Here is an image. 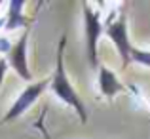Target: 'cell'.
Returning <instances> with one entry per match:
<instances>
[{
  "instance_id": "8992f818",
  "label": "cell",
  "mask_w": 150,
  "mask_h": 139,
  "mask_svg": "<svg viewBox=\"0 0 150 139\" xmlns=\"http://www.w3.org/2000/svg\"><path fill=\"white\" fill-rule=\"evenodd\" d=\"M97 84H99V90L105 97L112 99L114 95L122 93L125 90V86L118 80V76L114 74V71H110L108 67L101 65L99 67V76H97Z\"/></svg>"
},
{
  "instance_id": "ba28073f",
  "label": "cell",
  "mask_w": 150,
  "mask_h": 139,
  "mask_svg": "<svg viewBox=\"0 0 150 139\" xmlns=\"http://www.w3.org/2000/svg\"><path fill=\"white\" fill-rule=\"evenodd\" d=\"M131 61H135V63H139V65H144V67L150 69V50H139V48H133Z\"/></svg>"
},
{
  "instance_id": "8fae6325",
  "label": "cell",
  "mask_w": 150,
  "mask_h": 139,
  "mask_svg": "<svg viewBox=\"0 0 150 139\" xmlns=\"http://www.w3.org/2000/svg\"><path fill=\"white\" fill-rule=\"evenodd\" d=\"M4 25H6V19H2V17H0V29H2Z\"/></svg>"
},
{
  "instance_id": "30bf717a",
  "label": "cell",
  "mask_w": 150,
  "mask_h": 139,
  "mask_svg": "<svg viewBox=\"0 0 150 139\" xmlns=\"http://www.w3.org/2000/svg\"><path fill=\"white\" fill-rule=\"evenodd\" d=\"M10 50H11L10 40H8V38H4V36H0V53H8Z\"/></svg>"
},
{
  "instance_id": "9c48e42d",
  "label": "cell",
  "mask_w": 150,
  "mask_h": 139,
  "mask_svg": "<svg viewBox=\"0 0 150 139\" xmlns=\"http://www.w3.org/2000/svg\"><path fill=\"white\" fill-rule=\"evenodd\" d=\"M8 69H10L8 61H6L4 57H0V90H2V82H4V78H6V73H8Z\"/></svg>"
},
{
  "instance_id": "5b68a950",
  "label": "cell",
  "mask_w": 150,
  "mask_h": 139,
  "mask_svg": "<svg viewBox=\"0 0 150 139\" xmlns=\"http://www.w3.org/2000/svg\"><path fill=\"white\" fill-rule=\"evenodd\" d=\"M29 29L23 31V34L19 36V40L15 44H11V50L8 51V65L17 73L19 78L30 82L33 80V74H30V69H29Z\"/></svg>"
},
{
  "instance_id": "6da1fadb",
  "label": "cell",
  "mask_w": 150,
  "mask_h": 139,
  "mask_svg": "<svg viewBox=\"0 0 150 139\" xmlns=\"http://www.w3.org/2000/svg\"><path fill=\"white\" fill-rule=\"evenodd\" d=\"M65 46H67V36L63 34L61 40H59V48H57L55 71H53V74H51V78H50V88H51V92H53V95L59 99V101H63L65 105L72 107V109L76 110V114L80 116V120L86 122L88 120L86 105H84V101H82V97L78 95V92L72 88V84H70V80H69V74H67V71H65V63H63Z\"/></svg>"
},
{
  "instance_id": "7a4b0ae2",
  "label": "cell",
  "mask_w": 150,
  "mask_h": 139,
  "mask_svg": "<svg viewBox=\"0 0 150 139\" xmlns=\"http://www.w3.org/2000/svg\"><path fill=\"white\" fill-rule=\"evenodd\" d=\"M82 15H84V36H86V55L91 69H97L99 55H97V44L101 34L105 33V27L101 23V14L93 10L88 2H82Z\"/></svg>"
},
{
  "instance_id": "3957f363",
  "label": "cell",
  "mask_w": 150,
  "mask_h": 139,
  "mask_svg": "<svg viewBox=\"0 0 150 139\" xmlns=\"http://www.w3.org/2000/svg\"><path fill=\"white\" fill-rule=\"evenodd\" d=\"M105 34L110 38L114 46H116V51L120 55V61H122V69L131 63V51L133 46L129 42V31H127V15L125 11H122L116 19H110L105 27Z\"/></svg>"
},
{
  "instance_id": "52a82bcc",
  "label": "cell",
  "mask_w": 150,
  "mask_h": 139,
  "mask_svg": "<svg viewBox=\"0 0 150 139\" xmlns=\"http://www.w3.org/2000/svg\"><path fill=\"white\" fill-rule=\"evenodd\" d=\"M23 8H25L23 0H11L10 2V8H8V14H6V25H4L6 31H15V29L27 31L30 27V19L25 17Z\"/></svg>"
},
{
  "instance_id": "277c9868",
  "label": "cell",
  "mask_w": 150,
  "mask_h": 139,
  "mask_svg": "<svg viewBox=\"0 0 150 139\" xmlns=\"http://www.w3.org/2000/svg\"><path fill=\"white\" fill-rule=\"evenodd\" d=\"M48 86H50L48 78H42V80H38V82L29 84L17 97H15V101L11 103V107L8 109V113H6V116L2 118V122H11V120H15V118H19L29 107H33L34 103H36V99L48 90Z\"/></svg>"
}]
</instances>
